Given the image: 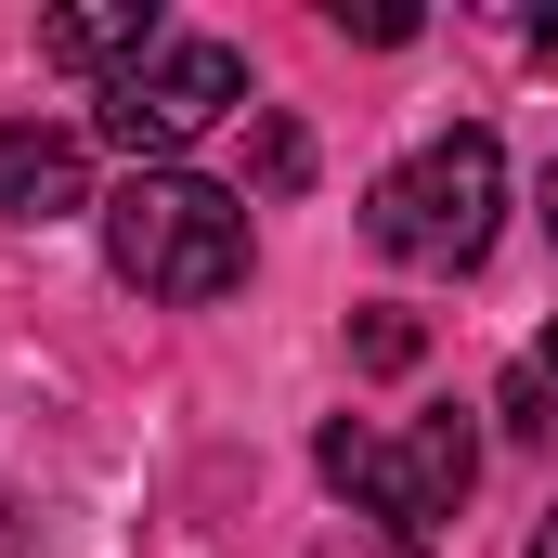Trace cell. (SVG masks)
<instances>
[{
	"label": "cell",
	"mask_w": 558,
	"mask_h": 558,
	"mask_svg": "<svg viewBox=\"0 0 558 558\" xmlns=\"http://www.w3.org/2000/svg\"><path fill=\"white\" fill-rule=\"evenodd\" d=\"M105 260H118V286H143V299L208 312V299L247 286V195H221V182H195V169H131V182L105 195Z\"/></svg>",
	"instance_id": "1"
},
{
	"label": "cell",
	"mask_w": 558,
	"mask_h": 558,
	"mask_svg": "<svg viewBox=\"0 0 558 558\" xmlns=\"http://www.w3.org/2000/svg\"><path fill=\"white\" fill-rule=\"evenodd\" d=\"M494 208H507V143L494 131H441V143H416V156L364 195V234H377L390 260H416V274H481Z\"/></svg>",
	"instance_id": "2"
},
{
	"label": "cell",
	"mask_w": 558,
	"mask_h": 558,
	"mask_svg": "<svg viewBox=\"0 0 558 558\" xmlns=\"http://www.w3.org/2000/svg\"><path fill=\"white\" fill-rule=\"evenodd\" d=\"M312 468H325V481H338V494H351V507H364L390 546L416 558L428 533L468 507L481 441H468V416H416V428H351V416H338L325 441H312Z\"/></svg>",
	"instance_id": "3"
},
{
	"label": "cell",
	"mask_w": 558,
	"mask_h": 558,
	"mask_svg": "<svg viewBox=\"0 0 558 558\" xmlns=\"http://www.w3.org/2000/svg\"><path fill=\"white\" fill-rule=\"evenodd\" d=\"M247 105V52L234 39H195V26H169L156 52H143L131 78H105V143L143 156V169H169L195 131H221Z\"/></svg>",
	"instance_id": "4"
},
{
	"label": "cell",
	"mask_w": 558,
	"mask_h": 558,
	"mask_svg": "<svg viewBox=\"0 0 558 558\" xmlns=\"http://www.w3.org/2000/svg\"><path fill=\"white\" fill-rule=\"evenodd\" d=\"M78 208H92V156H78V131L13 118V131H0V221H78Z\"/></svg>",
	"instance_id": "5"
},
{
	"label": "cell",
	"mask_w": 558,
	"mask_h": 558,
	"mask_svg": "<svg viewBox=\"0 0 558 558\" xmlns=\"http://www.w3.org/2000/svg\"><path fill=\"white\" fill-rule=\"evenodd\" d=\"M156 39H169V13H156V0H92V13H39V65H78V78H131Z\"/></svg>",
	"instance_id": "6"
},
{
	"label": "cell",
	"mask_w": 558,
	"mask_h": 558,
	"mask_svg": "<svg viewBox=\"0 0 558 558\" xmlns=\"http://www.w3.org/2000/svg\"><path fill=\"white\" fill-rule=\"evenodd\" d=\"M416 312H364V325H351V364H364V377H416Z\"/></svg>",
	"instance_id": "7"
},
{
	"label": "cell",
	"mask_w": 558,
	"mask_h": 558,
	"mask_svg": "<svg viewBox=\"0 0 558 558\" xmlns=\"http://www.w3.org/2000/svg\"><path fill=\"white\" fill-rule=\"evenodd\" d=\"M247 156H260V195H299V182H312V143H299V118H260V143H247Z\"/></svg>",
	"instance_id": "8"
},
{
	"label": "cell",
	"mask_w": 558,
	"mask_h": 558,
	"mask_svg": "<svg viewBox=\"0 0 558 558\" xmlns=\"http://www.w3.org/2000/svg\"><path fill=\"white\" fill-rule=\"evenodd\" d=\"M546 403H558V390H546V377H533V364H520V377H507V428H520V441H546V428H558Z\"/></svg>",
	"instance_id": "9"
},
{
	"label": "cell",
	"mask_w": 558,
	"mask_h": 558,
	"mask_svg": "<svg viewBox=\"0 0 558 558\" xmlns=\"http://www.w3.org/2000/svg\"><path fill=\"white\" fill-rule=\"evenodd\" d=\"M338 39H377V52H390V39H416V13H390V0H377V13H351V0H338Z\"/></svg>",
	"instance_id": "10"
},
{
	"label": "cell",
	"mask_w": 558,
	"mask_h": 558,
	"mask_svg": "<svg viewBox=\"0 0 558 558\" xmlns=\"http://www.w3.org/2000/svg\"><path fill=\"white\" fill-rule=\"evenodd\" d=\"M325 558H403V546H390V533H338Z\"/></svg>",
	"instance_id": "11"
},
{
	"label": "cell",
	"mask_w": 558,
	"mask_h": 558,
	"mask_svg": "<svg viewBox=\"0 0 558 558\" xmlns=\"http://www.w3.org/2000/svg\"><path fill=\"white\" fill-rule=\"evenodd\" d=\"M533 377H546V390H558V325H546V351H533Z\"/></svg>",
	"instance_id": "12"
},
{
	"label": "cell",
	"mask_w": 558,
	"mask_h": 558,
	"mask_svg": "<svg viewBox=\"0 0 558 558\" xmlns=\"http://www.w3.org/2000/svg\"><path fill=\"white\" fill-rule=\"evenodd\" d=\"M533 52H546V65H558V13H546V26H533Z\"/></svg>",
	"instance_id": "13"
},
{
	"label": "cell",
	"mask_w": 558,
	"mask_h": 558,
	"mask_svg": "<svg viewBox=\"0 0 558 558\" xmlns=\"http://www.w3.org/2000/svg\"><path fill=\"white\" fill-rule=\"evenodd\" d=\"M533 558H558V520H546V533H533Z\"/></svg>",
	"instance_id": "14"
},
{
	"label": "cell",
	"mask_w": 558,
	"mask_h": 558,
	"mask_svg": "<svg viewBox=\"0 0 558 558\" xmlns=\"http://www.w3.org/2000/svg\"><path fill=\"white\" fill-rule=\"evenodd\" d=\"M546 234H558V169H546Z\"/></svg>",
	"instance_id": "15"
}]
</instances>
